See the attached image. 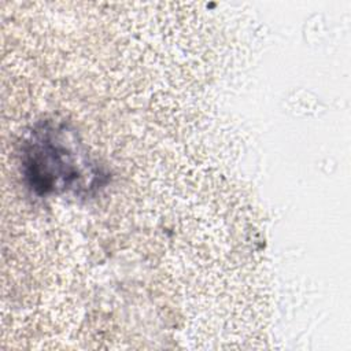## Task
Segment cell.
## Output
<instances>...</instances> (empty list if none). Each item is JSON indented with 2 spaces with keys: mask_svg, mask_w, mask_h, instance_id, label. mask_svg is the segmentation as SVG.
Masks as SVG:
<instances>
[{
  "mask_svg": "<svg viewBox=\"0 0 351 351\" xmlns=\"http://www.w3.org/2000/svg\"><path fill=\"white\" fill-rule=\"evenodd\" d=\"M21 163L27 186L38 196L90 189L100 176L73 130L51 121L32 129L22 144Z\"/></svg>",
  "mask_w": 351,
  "mask_h": 351,
  "instance_id": "obj_1",
  "label": "cell"
}]
</instances>
